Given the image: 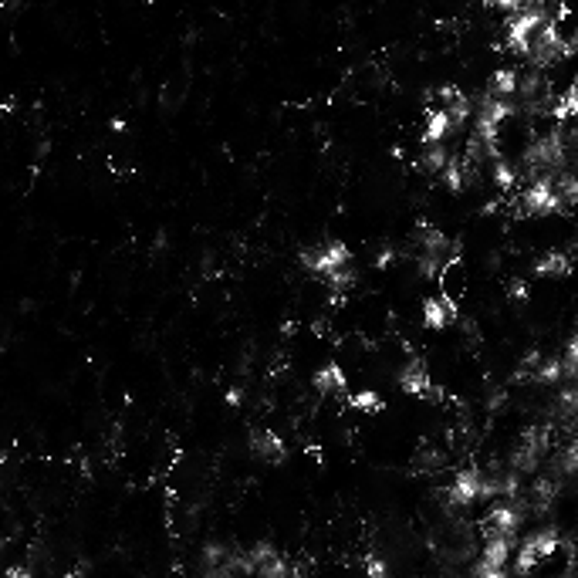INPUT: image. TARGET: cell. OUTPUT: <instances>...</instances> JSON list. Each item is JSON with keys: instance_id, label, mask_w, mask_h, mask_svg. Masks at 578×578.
I'll list each match as a JSON object with an SVG mask.
<instances>
[{"instance_id": "1", "label": "cell", "mask_w": 578, "mask_h": 578, "mask_svg": "<svg viewBox=\"0 0 578 578\" xmlns=\"http://www.w3.org/2000/svg\"><path fill=\"white\" fill-rule=\"evenodd\" d=\"M453 318H457V305H453L450 298H426V305H423V322L430 325V328H443V325H450Z\"/></svg>"}]
</instances>
